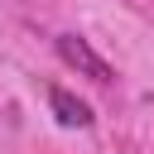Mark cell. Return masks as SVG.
<instances>
[{
  "instance_id": "6da1fadb",
  "label": "cell",
  "mask_w": 154,
  "mask_h": 154,
  "mask_svg": "<svg viewBox=\"0 0 154 154\" xmlns=\"http://www.w3.org/2000/svg\"><path fill=\"white\" fill-rule=\"evenodd\" d=\"M58 58H63L77 77H87V82H96V87H111V82H116L111 63H106L82 34H58Z\"/></svg>"
},
{
  "instance_id": "7a4b0ae2",
  "label": "cell",
  "mask_w": 154,
  "mask_h": 154,
  "mask_svg": "<svg viewBox=\"0 0 154 154\" xmlns=\"http://www.w3.org/2000/svg\"><path fill=\"white\" fill-rule=\"evenodd\" d=\"M48 106H53L58 125H67V130H87V125H91V106L77 101L67 87H48Z\"/></svg>"
}]
</instances>
